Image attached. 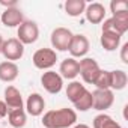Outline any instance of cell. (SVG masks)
I'll return each mask as SVG.
<instances>
[{
	"label": "cell",
	"mask_w": 128,
	"mask_h": 128,
	"mask_svg": "<svg viewBox=\"0 0 128 128\" xmlns=\"http://www.w3.org/2000/svg\"><path fill=\"white\" fill-rule=\"evenodd\" d=\"M92 94V108L98 112H104L110 108L114 102V95L112 89H95Z\"/></svg>",
	"instance_id": "cell-6"
},
{
	"label": "cell",
	"mask_w": 128,
	"mask_h": 128,
	"mask_svg": "<svg viewBox=\"0 0 128 128\" xmlns=\"http://www.w3.org/2000/svg\"><path fill=\"white\" fill-rule=\"evenodd\" d=\"M0 20H2V24L6 27H18L24 21V15L20 8H9V9H5Z\"/></svg>",
	"instance_id": "cell-12"
},
{
	"label": "cell",
	"mask_w": 128,
	"mask_h": 128,
	"mask_svg": "<svg viewBox=\"0 0 128 128\" xmlns=\"http://www.w3.org/2000/svg\"><path fill=\"white\" fill-rule=\"evenodd\" d=\"M18 66H17V63L15 62H2L0 63V80L5 82V83H12L14 80H17L18 77Z\"/></svg>",
	"instance_id": "cell-16"
},
{
	"label": "cell",
	"mask_w": 128,
	"mask_h": 128,
	"mask_svg": "<svg viewBox=\"0 0 128 128\" xmlns=\"http://www.w3.org/2000/svg\"><path fill=\"white\" fill-rule=\"evenodd\" d=\"M94 128H122L116 120H113L112 116L101 113L98 116H95L94 119Z\"/></svg>",
	"instance_id": "cell-21"
},
{
	"label": "cell",
	"mask_w": 128,
	"mask_h": 128,
	"mask_svg": "<svg viewBox=\"0 0 128 128\" xmlns=\"http://www.w3.org/2000/svg\"><path fill=\"white\" fill-rule=\"evenodd\" d=\"M120 35L114 33V32H102L101 33V45L106 51H114L119 45H120Z\"/></svg>",
	"instance_id": "cell-17"
},
{
	"label": "cell",
	"mask_w": 128,
	"mask_h": 128,
	"mask_svg": "<svg viewBox=\"0 0 128 128\" xmlns=\"http://www.w3.org/2000/svg\"><path fill=\"white\" fill-rule=\"evenodd\" d=\"M86 90V88H84V84H82L80 82H71L70 84H68V88H66V96H68V100L74 104L80 96H82V94Z\"/></svg>",
	"instance_id": "cell-22"
},
{
	"label": "cell",
	"mask_w": 128,
	"mask_h": 128,
	"mask_svg": "<svg viewBox=\"0 0 128 128\" xmlns=\"http://www.w3.org/2000/svg\"><path fill=\"white\" fill-rule=\"evenodd\" d=\"M110 11L113 15L120 12H128V3L125 0H113V2H110Z\"/></svg>",
	"instance_id": "cell-25"
},
{
	"label": "cell",
	"mask_w": 128,
	"mask_h": 128,
	"mask_svg": "<svg viewBox=\"0 0 128 128\" xmlns=\"http://www.w3.org/2000/svg\"><path fill=\"white\" fill-rule=\"evenodd\" d=\"M74 107L78 110V112H88L89 108H92V94L86 89L82 96L74 102Z\"/></svg>",
	"instance_id": "cell-23"
},
{
	"label": "cell",
	"mask_w": 128,
	"mask_h": 128,
	"mask_svg": "<svg viewBox=\"0 0 128 128\" xmlns=\"http://www.w3.org/2000/svg\"><path fill=\"white\" fill-rule=\"evenodd\" d=\"M96 89H110V71L101 70L94 82Z\"/></svg>",
	"instance_id": "cell-24"
},
{
	"label": "cell",
	"mask_w": 128,
	"mask_h": 128,
	"mask_svg": "<svg viewBox=\"0 0 128 128\" xmlns=\"http://www.w3.org/2000/svg\"><path fill=\"white\" fill-rule=\"evenodd\" d=\"M71 39H72V32L66 27H56L51 32V38H50L53 48H56L57 51H68Z\"/></svg>",
	"instance_id": "cell-5"
},
{
	"label": "cell",
	"mask_w": 128,
	"mask_h": 128,
	"mask_svg": "<svg viewBox=\"0 0 128 128\" xmlns=\"http://www.w3.org/2000/svg\"><path fill=\"white\" fill-rule=\"evenodd\" d=\"M32 60L38 70H50L51 66L56 65L57 53L53 48H39L33 53Z\"/></svg>",
	"instance_id": "cell-4"
},
{
	"label": "cell",
	"mask_w": 128,
	"mask_h": 128,
	"mask_svg": "<svg viewBox=\"0 0 128 128\" xmlns=\"http://www.w3.org/2000/svg\"><path fill=\"white\" fill-rule=\"evenodd\" d=\"M6 116H8V107H6L5 101L0 100V120H2L3 118H6Z\"/></svg>",
	"instance_id": "cell-27"
},
{
	"label": "cell",
	"mask_w": 128,
	"mask_h": 128,
	"mask_svg": "<svg viewBox=\"0 0 128 128\" xmlns=\"http://www.w3.org/2000/svg\"><path fill=\"white\" fill-rule=\"evenodd\" d=\"M59 72L62 78H66V80H74L78 76V60L68 57L65 60H62L60 66H59Z\"/></svg>",
	"instance_id": "cell-14"
},
{
	"label": "cell",
	"mask_w": 128,
	"mask_h": 128,
	"mask_svg": "<svg viewBox=\"0 0 128 128\" xmlns=\"http://www.w3.org/2000/svg\"><path fill=\"white\" fill-rule=\"evenodd\" d=\"M72 128H90V126L86 125V124H77V125H74Z\"/></svg>",
	"instance_id": "cell-29"
},
{
	"label": "cell",
	"mask_w": 128,
	"mask_h": 128,
	"mask_svg": "<svg viewBox=\"0 0 128 128\" xmlns=\"http://www.w3.org/2000/svg\"><path fill=\"white\" fill-rule=\"evenodd\" d=\"M101 71L98 62L92 57H83L80 62H78V74L82 76L83 82L84 83H89V84H94L98 72Z\"/></svg>",
	"instance_id": "cell-3"
},
{
	"label": "cell",
	"mask_w": 128,
	"mask_h": 128,
	"mask_svg": "<svg viewBox=\"0 0 128 128\" xmlns=\"http://www.w3.org/2000/svg\"><path fill=\"white\" fill-rule=\"evenodd\" d=\"M77 113L72 108H59L50 110L42 116V125L45 128H70L76 125Z\"/></svg>",
	"instance_id": "cell-1"
},
{
	"label": "cell",
	"mask_w": 128,
	"mask_h": 128,
	"mask_svg": "<svg viewBox=\"0 0 128 128\" xmlns=\"http://www.w3.org/2000/svg\"><path fill=\"white\" fill-rule=\"evenodd\" d=\"M86 9L84 0H66L65 2V12L70 17H80Z\"/></svg>",
	"instance_id": "cell-20"
},
{
	"label": "cell",
	"mask_w": 128,
	"mask_h": 128,
	"mask_svg": "<svg viewBox=\"0 0 128 128\" xmlns=\"http://www.w3.org/2000/svg\"><path fill=\"white\" fill-rule=\"evenodd\" d=\"M17 39L23 44V45H29V44H35L39 38V27L35 21L30 20H24L17 30Z\"/></svg>",
	"instance_id": "cell-2"
},
{
	"label": "cell",
	"mask_w": 128,
	"mask_h": 128,
	"mask_svg": "<svg viewBox=\"0 0 128 128\" xmlns=\"http://www.w3.org/2000/svg\"><path fill=\"white\" fill-rule=\"evenodd\" d=\"M126 53H128V42H125L122 45V50H120V60L125 63V65H128V56H126Z\"/></svg>",
	"instance_id": "cell-26"
},
{
	"label": "cell",
	"mask_w": 128,
	"mask_h": 128,
	"mask_svg": "<svg viewBox=\"0 0 128 128\" xmlns=\"http://www.w3.org/2000/svg\"><path fill=\"white\" fill-rule=\"evenodd\" d=\"M126 30H128V12H120L108 20H104L102 32H114L122 36Z\"/></svg>",
	"instance_id": "cell-7"
},
{
	"label": "cell",
	"mask_w": 128,
	"mask_h": 128,
	"mask_svg": "<svg viewBox=\"0 0 128 128\" xmlns=\"http://www.w3.org/2000/svg\"><path fill=\"white\" fill-rule=\"evenodd\" d=\"M89 47H90L89 39L84 35L78 33V35H72V39H71L68 51L71 53L72 59L74 57H84L88 54V51H89Z\"/></svg>",
	"instance_id": "cell-10"
},
{
	"label": "cell",
	"mask_w": 128,
	"mask_h": 128,
	"mask_svg": "<svg viewBox=\"0 0 128 128\" xmlns=\"http://www.w3.org/2000/svg\"><path fill=\"white\" fill-rule=\"evenodd\" d=\"M3 42H5V39H3L2 35H0V51H2V45H3Z\"/></svg>",
	"instance_id": "cell-30"
},
{
	"label": "cell",
	"mask_w": 128,
	"mask_h": 128,
	"mask_svg": "<svg viewBox=\"0 0 128 128\" xmlns=\"http://www.w3.org/2000/svg\"><path fill=\"white\" fill-rule=\"evenodd\" d=\"M8 120L9 125L14 128H23L27 122V116L24 108H17V110H9L8 112Z\"/></svg>",
	"instance_id": "cell-19"
},
{
	"label": "cell",
	"mask_w": 128,
	"mask_h": 128,
	"mask_svg": "<svg viewBox=\"0 0 128 128\" xmlns=\"http://www.w3.org/2000/svg\"><path fill=\"white\" fill-rule=\"evenodd\" d=\"M84 14H86V20L89 23L100 24L104 20V17H106V8H104V5L95 2V3H90L89 6H86Z\"/></svg>",
	"instance_id": "cell-15"
},
{
	"label": "cell",
	"mask_w": 128,
	"mask_h": 128,
	"mask_svg": "<svg viewBox=\"0 0 128 128\" xmlns=\"http://www.w3.org/2000/svg\"><path fill=\"white\" fill-rule=\"evenodd\" d=\"M126 83H128V76L125 71H122V70L110 71V89L122 90V89H125Z\"/></svg>",
	"instance_id": "cell-18"
},
{
	"label": "cell",
	"mask_w": 128,
	"mask_h": 128,
	"mask_svg": "<svg viewBox=\"0 0 128 128\" xmlns=\"http://www.w3.org/2000/svg\"><path fill=\"white\" fill-rule=\"evenodd\" d=\"M41 84H42V88H44L48 94L56 95V94H59V92L62 90V88H63V78L60 77L59 72L48 70L47 72H44V74L41 76Z\"/></svg>",
	"instance_id": "cell-9"
},
{
	"label": "cell",
	"mask_w": 128,
	"mask_h": 128,
	"mask_svg": "<svg viewBox=\"0 0 128 128\" xmlns=\"http://www.w3.org/2000/svg\"><path fill=\"white\" fill-rule=\"evenodd\" d=\"M3 57L8 62H14V60H20L24 54V45L17 39V38H9L3 42L2 45V51Z\"/></svg>",
	"instance_id": "cell-8"
},
{
	"label": "cell",
	"mask_w": 128,
	"mask_h": 128,
	"mask_svg": "<svg viewBox=\"0 0 128 128\" xmlns=\"http://www.w3.org/2000/svg\"><path fill=\"white\" fill-rule=\"evenodd\" d=\"M5 104L8 107V112L23 108V96L15 86H8L5 89Z\"/></svg>",
	"instance_id": "cell-13"
},
{
	"label": "cell",
	"mask_w": 128,
	"mask_h": 128,
	"mask_svg": "<svg viewBox=\"0 0 128 128\" xmlns=\"http://www.w3.org/2000/svg\"><path fill=\"white\" fill-rule=\"evenodd\" d=\"M26 108H27V113L33 118L36 116H41L44 113V108H45V100L41 94L35 92V94H30L27 101H26Z\"/></svg>",
	"instance_id": "cell-11"
},
{
	"label": "cell",
	"mask_w": 128,
	"mask_h": 128,
	"mask_svg": "<svg viewBox=\"0 0 128 128\" xmlns=\"http://www.w3.org/2000/svg\"><path fill=\"white\" fill-rule=\"evenodd\" d=\"M0 5L6 6V9H9V8H17V2H15V0H11V2H5V0H0Z\"/></svg>",
	"instance_id": "cell-28"
}]
</instances>
